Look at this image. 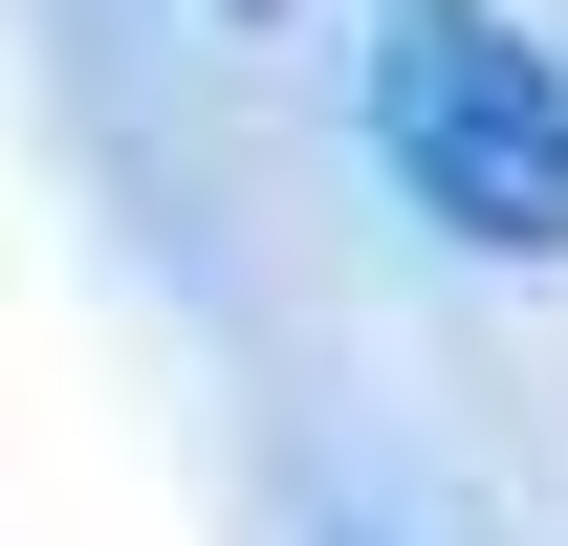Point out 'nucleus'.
Segmentation results:
<instances>
[{
	"label": "nucleus",
	"instance_id": "obj_1",
	"mask_svg": "<svg viewBox=\"0 0 568 546\" xmlns=\"http://www.w3.org/2000/svg\"><path fill=\"white\" fill-rule=\"evenodd\" d=\"M372 153L437 241L568 263V44H525L503 0H372Z\"/></svg>",
	"mask_w": 568,
	"mask_h": 546
}]
</instances>
